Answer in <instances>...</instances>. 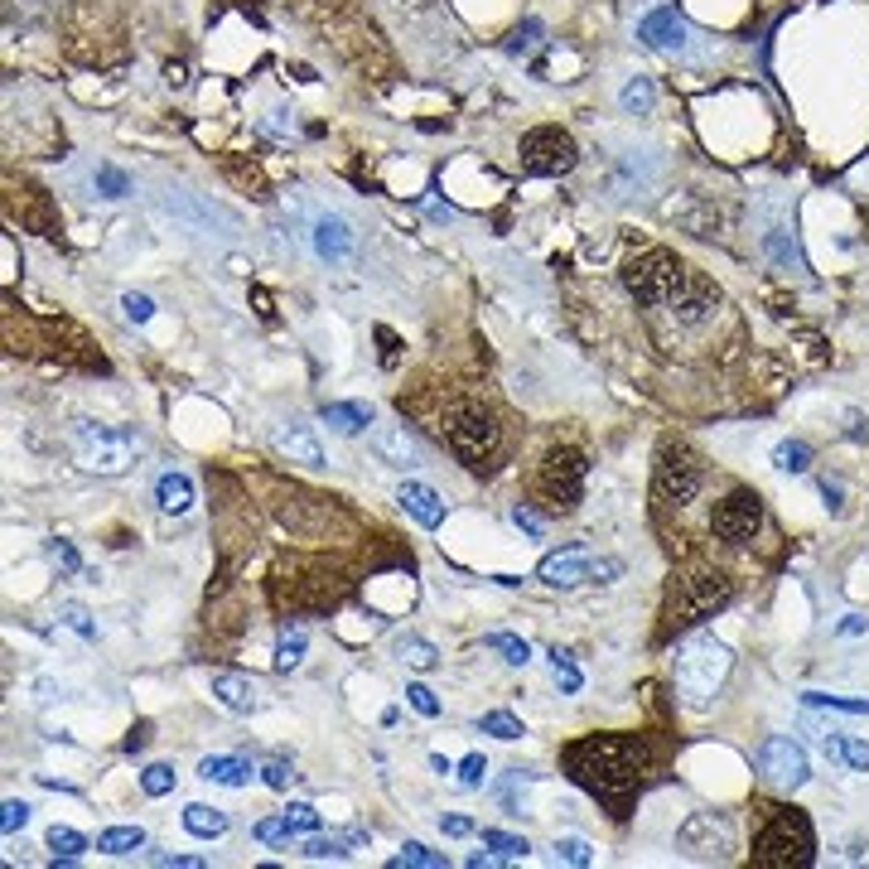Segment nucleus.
<instances>
[{
	"mask_svg": "<svg viewBox=\"0 0 869 869\" xmlns=\"http://www.w3.org/2000/svg\"><path fill=\"white\" fill-rule=\"evenodd\" d=\"M821 749H826V758H841V739H831V734H821Z\"/></svg>",
	"mask_w": 869,
	"mask_h": 869,
	"instance_id": "bf43d9fd",
	"label": "nucleus"
},
{
	"mask_svg": "<svg viewBox=\"0 0 869 869\" xmlns=\"http://www.w3.org/2000/svg\"><path fill=\"white\" fill-rule=\"evenodd\" d=\"M368 445H372V455H378L382 464H392V469L421 464V445L411 439V431H406V425H378V431L368 435Z\"/></svg>",
	"mask_w": 869,
	"mask_h": 869,
	"instance_id": "dca6fc26",
	"label": "nucleus"
},
{
	"mask_svg": "<svg viewBox=\"0 0 869 869\" xmlns=\"http://www.w3.org/2000/svg\"><path fill=\"white\" fill-rule=\"evenodd\" d=\"M49 851H59L63 860H78V855L88 851V835H78L73 826H53V831H49Z\"/></svg>",
	"mask_w": 869,
	"mask_h": 869,
	"instance_id": "f704fd0d",
	"label": "nucleus"
},
{
	"mask_svg": "<svg viewBox=\"0 0 869 869\" xmlns=\"http://www.w3.org/2000/svg\"><path fill=\"white\" fill-rule=\"evenodd\" d=\"M285 821L295 826V835H299V831H319V812L309 807V802H290V807H285Z\"/></svg>",
	"mask_w": 869,
	"mask_h": 869,
	"instance_id": "a19ab883",
	"label": "nucleus"
},
{
	"mask_svg": "<svg viewBox=\"0 0 869 869\" xmlns=\"http://www.w3.org/2000/svg\"><path fill=\"white\" fill-rule=\"evenodd\" d=\"M392 865H396V869H406V865H416V869H445L449 860H445V855H439V851H431V845H421V841H406V845H401V855H396Z\"/></svg>",
	"mask_w": 869,
	"mask_h": 869,
	"instance_id": "c85d7f7f",
	"label": "nucleus"
},
{
	"mask_svg": "<svg viewBox=\"0 0 869 869\" xmlns=\"http://www.w3.org/2000/svg\"><path fill=\"white\" fill-rule=\"evenodd\" d=\"M565 768L579 788H589L618 821L628 817L632 797L642 788V744L624 734H595L565 749Z\"/></svg>",
	"mask_w": 869,
	"mask_h": 869,
	"instance_id": "f257e3e1",
	"label": "nucleus"
},
{
	"mask_svg": "<svg viewBox=\"0 0 869 869\" xmlns=\"http://www.w3.org/2000/svg\"><path fill=\"white\" fill-rule=\"evenodd\" d=\"M715 305H720V290L705 281V276L686 271V285L676 290V299L667 309L676 315V324H705V319L715 315Z\"/></svg>",
	"mask_w": 869,
	"mask_h": 869,
	"instance_id": "4468645a",
	"label": "nucleus"
},
{
	"mask_svg": "<svg viewBox=\"0 0 869 869\" xmlns=\"http://www.w3.org/2000/svg\"><path fill=\"white\" fill-rule=\"evenodd\" d=\"M758 527H764V502H758V493H749V488H734L729 498L715 502V512H711V532L729 546L754 541Z\"/></svg>",
	"mask_w": 869,
	"mask_h": 869,
	"instance_id": "ddd939ff",
	"label": "nucleus"
},
{
	"mask_svg": "<svg viewBox=\"0 0 869 869\" xmlns=\"http://www.w3.org/2000/svg\"><path fill=\"white\" fill-rule=\"evenodd\" d=\"M97 179H102V189L112 193V199H116V193H126V179L116 175V169H102V175H97Z\"/></svg>",
	"mask_w": 869,
	"mask_h": 869,
	"instance_id": "4d7b16f0",
	"label": "nucleus"
},
{
	"mask_svg": "<svg viewBox=\"0 0 869 869\" xmlns=\"http://www.w3.org/2000/svg\"><path fill=\"white\" fill-rule=\"evenodd\" d=\"M184 831L199 835V841H213V835L228 831V817L218 807H203V802H189L184 807Z\"/></svg>",
	"mask_w": 869,
	"mask_h": 869,
	"instance_id": "393cba45",
	"label": "nucleus"
},
{
	"mask_svg": "<svg viewBox=\"0 0 869 869\" xmlns=\"http://www.w3.org/2000/svg\"><path fill=\"white\" fill-rule=\"evenodd\" d=\"M276 449L290 455V464H324V445L315 439L309 425H290V431H276Z\"/></svg>",
	"mask_w": 869,
	"mask_h": 869,
	"instance_id": "aec40b11",
	"label": "nucleus"
},
{
	"mask_svg": "<svg viewBox=\"0 0 869 869\" xmlns=\"http://www.w3.org/2000/svg\"><path fill=\"white\" fill-rule=\"evenodd\" d=\"M53 561H59V565H63V571H73V575H78V571H82V555H78V551H73V546H68V541H53Z\"/></svg>",
	"mask_w": 869,
	"mask_h": 869,
	"instance_id": "603ef678",
	"label": "nucleus"
},
{
	"mask_svg": "<svg viewBox=\"0 0 869 869\" xmlns=\"http://www.w3.org/2000/svg\"><path fill=\"white\" fill-rule=\"evenodd\" d=\"M638 35L648 39L652 49H676V44H681V39H686V20L676 15L672 5H667V10H652V15L638 25Z\"/></svg>",
	"mask_w": 869,
	"mask_h": 869,
	"instance_id": "6ab92c4d",
	"label": "nucleus"
},
{
	"mask_svg": "<svg viewBox=\"0 0 869 869\" xmlns=\"http://www.w3.org/2000/svg\"><path fill=\"white\" fill-rule=\"evenodd\" d=\"M802 701L812 705V711H841V715H869V695H826V691H807Z\"/></svg>",
	"mask_w": 869,
	"mask_h": 869,
	"instance_id": "cd10ccee",
	"label": "nucleus"
},
{
	"mask_svg": "<svg viewBox=\"0 0 869 869\" xmlns=\"http://www.w3.org/2000/svg\"><path fill=\"white\" fill-rule=\"evenodd\" d=\"M812 860H817V831H812L807 812L772 807L764 831L754 835V865H764V869H807Z\"/></svg>",
	"mask_w": 869,
	"mask_h": 869,
	"instance_id": "7ed1b4c3",
	"label": "nucleus"
},
{
	"mask_svg": "<svg viewBox=\"0 0 869 869\" xmlns=\"http://www.w3.org/2000/svg\"><path fill=\"white\" fill-rule=\"evenodd\" d=\"M315 246H319V256H343L348 252V228H343L338 218H324L315 232Z\"/></svg>",
	"mask_w": 869,
	"mask_h": 869,
	"instance_id": "7c9ffc66",
	"label": "nucleus"
},
{
	"mask_svg": "<svg viewBox=\"0 0 869 869\" xmlns=\"http://www.w3.org/2000/svg\"><path fill=\"white\" fill-rule=\"evenodd\" d=\"M821 498H826V508H831V512H841V483L821 478Z\"/></svg>",
	"mask_w": 869,
	"mask_h": 869,
	"instance_id": "6e6d98bb",
	"label": "nucleus"
},
{
	"mask_svg": "<svg viewBox=\"0 0 869 869\" xmlns=\"http://www.w3.org/2000/svg\"><path fill=\"white\" fill-rule=\"evenodd\" d=\"M729 667H734V652H729L715 632H695V638H686L681 648H676V662H672L676 686H681V695L695 705V711L715 701V691L725 686Z\"/></svg>",
	"mask_w": 869,
	"mask_h": 869,
	"instance_id": "f03ea898",
	"label": "nucleus"
},
{
	"mask_svg": "<svg viewBox=\"0 0 869 869\" xmlns=\"http://www.w3.org/2000/svg\"><path fill=\"white\" fill-rule=\"evenodd\" d=\"M439 831L459 841V835H474V821H469V817H445V821H439Z\"/></svg>",
	"mask_w": 869,
	"mask_h": 869,
	"instance_id": "5fc2aeb1",
	"label": "nucleus"
},
{
	"mask_svg": "<svg viewBox=\"0 0 869 869\" xmlns=\"http://www.w3.org/2000/svg\"><path fill=\"white\" fill-rule=\"evenodd\" d=\"M362 845H368V831H338V835H315V841L305 845V855L309 860H348Z\"/></svg>",
	"mask_w": 869,
	"mask_h": 869,
	"instance_id": "4be33fe9",
	"label": "nucleus"
},
{
	"mask_svg": "<svg viewBox=\"0 0 869 869\" xmlns=\"http://www.w3.org/2000/svg\"><path fill=\"white\" fill-rule=\"evenodd\" d=\"M406 701H411L421 715H431V720L439 715V695L431 691V686H421V681H416V686H406Z\"/></svg>",
	"mask_w": 869,
	"mask_h": 869,
	"instance_id": "79ce46f5",
	"label": "nucleus"
},
{
	"mask_svg": "<svg viewBox=\"0 0 869 869\" xmlns=\"http://www.w3.org/2000/svg\"><path fill=\"white\" fill-rule=\"evenodd\" d=\"M199 778L203 782H218V788H246L256 772L238 754H213V758H203V764H199Z\"/></svg>",
	"mask_w": 869,
	"mask_h": 869,
	"instance_id": "a211bd4d",
	"label": "nucleus"
},
{
	"mask_svg": "<svg viewBox=\"0 0 869 869\" xmlns=\"http://www.w3.org/2000/svg\"><path fill=\"white\" fill-rule=\"evenodd\" d=\"M324 421L334 425L338 435H358V431H368V425H372V406H362V401H334V406H324Z\"/></svg>",
	"mask_w": 869,
	"mask_h": 869,
	"instance_id": "5701e85b",
	"label": "nucleus"
},
{
	"mask_svg": "<svg viewBox=\"0 0 869 869\" xmlns=\"http://www.w3.org/2000/svg\"><path fill=\"white\" fill-rule=\"evenodd\" d=\"M401 662H406V667H416V672H431L435 662H439V652L425 638H406L401 642Z\"/></svg>",
	"mask_w": 869,
	"mask_h": 869,
	"instance_id": "e433bc0d",
	"label": "nucleus"
},
{
	"mask_svg": "<svg viewBox=\"0 0 869 869\" xmlns=\"http://www.w3.org/2000/svg\"><path fill=\"white\" fill-rule=\"evenodd\" d=\"M772 464H778L782 474H807L812 469V445H802V439H782V445L772 449Z\"/></svg>",
	"mask_w": 869,
	"mask_h": 869,
	"instance_id": "bb28decb",
	"label": "nucleus"
},
{
	"mask_svg": "<svg viewBox=\"0 0 869 869\" xmlns=\"http://www.w3.org/2000/svg\"><path fill=\"white\" fill-rule=\"evenodd\" d=\"M734 599V585L720 575V571H701V575H681L672 585V599H667V638L681 628H695L701 618H711L715 609H725Z\"/></svg>",
	"mask_w": 869,
	"mask_h": 869,
	"instance_id": "20e7f679",
	"label": "nucleus"
},
{
	"mask_svg": "<svg viewBox=\"0 0 869 869\" xmlns=\"http://www.w3.org/2000/svg\"><path fill=\"white\" fill-rule=\"evenodd\" d=\"M869 624H865V618L860 614H851V618H845V624H841V632H845V638H855V632H865Z\"/></svg>",
	"mask_w": 869,
	"mask_h": 869,
	"instance_id": "13d9d810",
	"label": "nucleus"
},
{
	"mask_svg": "<svg viewBox=\"0 0 869 869\" xmlns=\"http://www.w3.org/2000/svg\"><path fill=\"white\" fill-rule=\"evenodd\" d=\"M585 474H589V464H585L579 449H551L546 464H541V498L561 512L579 508V498H585Z\"/></svg>",
	"mask_w": 869,
	"mask_h": 869,
	"instance_id": "9d476101",
	"label": "nucleus"
},
{
	"mask_svg": "<svg viewBox=\"0 0 869 869\" xmlns=\"http://www.w3.org/2000/svg\"><path fill=\"white\" fill-rule=\"evenodd\" d=\"M512 522H517V527L527 532V536H541V517H536V512H527V508H512Z\"/></svg>",
	"mask_w": 869,
	"mask_h": 869,
	"instance_id": "864d4df0",
	"label": "nucleus"
},
{
	"mask_svg": "<svg viewBox=\"0 0 869 869\" xmlns=\"http://www.w3.org/2000/svg\"><path fill=\"white\" fill-rule=\"evenodd\" d=\"M841 764H851L855 772H869V744L865 739H841Z\"/></svg>",
	"mask_w": 869,
	"mask_h": 869,
	"instance_id": "37998d69",
	"label": "nucleus"
},
{
	"mask_svg": "<svg viewBox=\"0 0 869 869\" xmlns=\"http://www.w3.org/2000/svg\"><path fill=\"white\" fill-rule=\"evenodd\" d=\"M483 778H488V764H483V754H469L464 764H459V782H464V788H483Z\"/></svg>",
	"mask_w": 869,
	"mask_h": 869,
	"instance_id": "a18cd8bd",
	"label": "nucleus"
},
{
	"mask_svg": "<svg viewBox=\"0 0 869 869\" xmlns=\"http://www.w3.org/2000/svg\"><path fill=\"white\" fill-rule=\"evenodd\" d=\"M483 845H488V851H498L502 860H522V855L532 851V845L522 841V835H512V831H493V826L483 831Z\"/></svg>",
	"mask_w": 869,
	"mask_h": 869,
	"instance_id": "72a5a7b5",
	"label": "nucleus"
},
{
	"mask_svg": "<svg viewBox=\"0 0 869 869\" xmlns=\"http://www.w3.org/2000/svg\"><path fill=\"white\" fill-rule=\"evenodd\" d=\"M652 102V88H648V82H628V88H624V106H628V112H642V106H648Z\"/></svg>",
	"mask_w": 869,
	"mask_h": 869,
	"instance_id": "8fccbe9b",
	"label": "nucleus"
},
{
	"mask_svg": "<svg viewBox=\"0 0 869 869\" xmlns=\"http://www.w3.org/2000/svg\"><path fill=\"white\" fill-rule=\"evenodd\" d=\"M551 667H555V686H561L565 695H575L579 686H585V676H579V667L571 662V652H561V648H551Z\"/></svg>",
	"mask_w": 869,
	"mask_h": 869,
	"instance_id": "c9c22d12",
	"label": "nucleus"
},
{
	"mask_svg": "<svg viewBox=\"0 0 869 869\" xmlns=\"http://www.w3.org/2000/svg\"><path fill=\"white\" fill-rule=\"evenodd\" d=\"M122 309H126V319H136V324H145V319L155 315V305H150V295H126V299H122Z\"/></svg>",
	"mask_w": 869,
	"mask_h": 869,
	"instance_id": "09e8293b",
	"label": "nucleus"
},
{
	"mask_svg": "<svg viewBox=\"0 0 869 869\" xmlns=\"http://www.w3.org/2000/svg\"><path fill=\"white\" fill-rule=\"evenodd\" d=\"M488 865H498L493 855H469V869H488Z\"/></svg>",
	"mask_w": 869,
	"mask_h": 869,
	"instance_id": "052dcab7",
	"label": "nucleus"
},
{
	"mask_svg": "<svg viewBox=\"0 0 869 869\" xmlns=\"http://www.w3.org/2000/svg\"><path fill=\"white\" fill-rule=\"evenodd\" d=\"M579 159V145L571 131H561V126H536V131L522 136V169L527 175H571Z\"/></svg>",
	"mask_w": 869,
	"mask_h": 869,
	"instance_id": "6e6552de",
	"label": "nucleus"
},
{
	"mask_svg": "<svg viewBox=\"0 0 869 869\" xmlns=\"http://www.w3.org/2000/svg\"><path fill=\"white\" fill-rule=\"evenodd\" d=\"M305 628H285L281 632V648H276V672H290V667H299L305 662Z\"/></svg>",
	"mask_w": 869,
	"mask_h": 869,
	"instance_id": "c756f323",
	"label": "nucleus"
},
{
	"mask_svg": "<svg viewBox=\"0 0 869 869\" xmlns=\"http://www.w3.org/2000/svg\"><path fill=\"white\" fill-rule=\"evenodd\" d=\"M63 624L78 632V638H97V628H92V618H88V609L82 604H63Z\"/></svg>",
	"mask_w": 869,
	"mask_h": 869,
	"instance_id": "c03bdc74",
	"label": "nucleus"
},
{
	"mask_svg": "<svg viewBox=\"0 0 869 869\" xmlns=\"http://www.w3.org/2000/svg\"><path fill=\"white\" fill-rule=\"evenodd\" d=\"M155 498H159V508H165L169 517H179V512L193 508V483L184 474H165L155 483Z\"/></svg>",
	"mask_w": 869,
	"mask_h": 869,
	"instance_id": "b1692460",
	"label": "nucleus"
},
{
	"mask_svg": "<svg viewBox=\"0 0 869 869\" xmlns=\"http://www.w3.org/2000/svg\"><path fill=\"white\" fill-rule=\"evenodd\" d=\"M141 788H145V797H165V792L175 788V768H169V764H150L141 772Z\"/></svg>",
	"mask_w": 869,
	"mask_h": 869,
	"instance_id": "ea45409f",
	"label": "nucleus"
},
{
	"mask_svg": "<svg viewBox=\"0 0 869 869\" xmlns=\"http://www.w3.org/2000/svg\"><path fill=\"white\" fill-rule=\"evenodd\" d=\"M478 729H483V734H493V739H508V744H512V739H522V720L512 711H488L478 720Z\"/></svg>",
	"mask_w": 869,
	"mask_h": 869,
	"instance_id": "2f4dec72",
	"label": "nucleus"
},
{
	"mask_svg": "<svg viewBox=\"0 0 869 869\" xmlns=\"http://www.w3.org/2000/svg\"><path fill=\"white\" fill-rule=\"evenodd\" d=\"M252 835H256V841H261V845H285L290 835H295V826H290V821H285V812H281V817H266V821H256V826H252Z\"/></svg>",
	"mask_w": 869,
	"mask_h": 869,
	"instance_id": "58836bf2",
	"label": "nucleus"
},
{
	"mask_svg": "<svg viewBox=\"0 0 869 869\" xmlns=\"http://www.w3.org/2000/svg\"><path fill=\"white\" fill-rule=\"evenodd\" d=\"M396 502H401V508L411 512L421 527H439V522H445V502H439V493L425 488V483H411V478H406L401 488H396Z\"/></svg>",
	"mask_w": 869,
	"mask_h": 869,
	"instance_id": "f3484780",
	"label": "nucleus"
},
{
	"mask_svg": "<svg viewBox=\"0 0 869 869\" xmlns=\"http://www.w3.org/2000/svg\"><path fill=\"white\" fill-rule=\"evenodd\" d=\"M213 695H218L228 711H238V715H252L256 711V681H246V676H238V672H218V676H213Z\"/></svg>",
	"mask_w": 869,
	"mask_h": 869,
	"instance_id": "412c9836",
	"label": "nucleus"
},
{
	"mask_svg": "<svg viewBox=\"0 0 869 869\" xmlns=\"http://www.w3.org/2000/svg\"><path fill=\"white\" fill-rule=\"evenodd\" d=\"M261 778H266V788L285 792V788H290V778H295V772H290V764H266V768H261Z\"/></svg>",
	"mask_w": 869,
	"mask_h": 869,
	"instance_id": "3c124183",
	"label": "nucleus"
},
{
	"mask_svg": "<svg viewBox=\"0 0 869 869\" xmlns=\"http://www.w3.org/2000/svg\"><path fill=\"white\" fill-rule=\"evenodd\" d=\"M488 648L502 652V662H512V667H527L532 662V648L522 638H512V632H488Z\"/></svg>",
	"mask_w": 869,
	"mask_h": 869,
	"instance_id": "473e14b6",
	"label": "nucleus"
},
{
	"mask_svg": "<svg viewBox=\"0 0 869 869\" xmlns=\"http://www.w3.org/2000/svg\"><path fill=\"white\" fill-rule=\"evenodd\" d=\"M758 772H764L768 788H778V792H797L802 782L812 778L807 749H802L797 739H788V734H772V739H764V749H758Z\"/></svg>",
	"mask_w": 869,
	"mask_h": 869,
	"instance_id": "f8f14e48",
	"label": "nucleus"
},
{
	"mask_svg": "<svg viewBox=\"0 0 869 869\" xmlns=\"http://www.w3.org/2000/svg\"><path fill=\"white\" fill-rule=\"evenodd\" d=\"M449 449H455L469 469H483L493 455H498V425H493V416L474 411V406L455 411L449 416Z\"/></svg>",
	"mask_w": 869,
	"mask_h": 869,
	"instance_id": "9b49d317",
	"label": "nucleus"
},
{
	"mask_svg": "<svg viewBox=\"0 0 869 869\" xmlns=\"http://www.w3.org/2000/svg\"><path fill=\"white\" fill-rule=\"evenodd\" d=\"M624 285L638 305H672L676 290L686 285V261L676 252H642L624 266Z\"/></svg>",
	"mask_w": 869,
	"mask_h": 869,
	"instance_id": "39448f33",
	"label": "nucleus"
},
{
	"mask_svg": "<svg viewBox=\"0 0 869 869\" xmlns=\"http://www.w3.org/2000/svg\"><path fill=\"white\" fill-rule=\"evenodd\" d=\"M589 571H595V555H589L585 546H565V551H551V555L541 561V579H546L551 589H575V585H585Z\"/></svg>",
	"mask_w": 869,
	"mask_h": 869,
	"instance_id": "2eb2a0df",
	"label": "nucleus"
},
{
	"mask_svg": "<svg viewBox=\"0 0 869 869\" xmlns=\"http://www.w3.org/2000/svg\"><path fill=\"white\" fill-rule=\"evenodd\" d=\"M676 851H681L686 860L725 865L729 851H734V831H729V821L715 817V812H695V817H686V826L676 831Z\"/></svg>",
	"mask_w": 869,
	"mask_h": 869,
	"instance_id": "1a4fd4ad",
	"label": "nucleus"
},
{
	"mask_svg": "<svg viewBox=\"0 0 869 869\" xmlns=\"http://www.w3.org/2000/svg\"><path fill=\"white\" fill-rule=\"evenodd\" d=\"M150 865H165V869H203L208 860H199V855H169V851H155V855H150Z\"/></svg>",
	"mask_w": 869,
	"mask_h": 869,
	"instance_id": "de8ad7c7",
	"label": "nucleus"
},
{
	"mask_svg": "<svg viewBox=\"0 0 869 869\" xmlns=\"http://www.w3.org/2000/svg\"><path fill=\"white\" fill-rule=\"evenodd\" d=\"M25 821H29V807H25V802H15V797H10V802H5V817H0V831H5V835H15Z\"/></svg>",
	"mask_w": 869,
	"mask_h": 869,
	"instance_id": "49530a36",
	"label": "nucleus"
},
{
	"mask_svg": "<svg viewBox=\"0 0 869 869\" xmlns=\"http://www.w3.org/2000/svg\"><path fill=\"white\" fill-rule=\"evenodd\" d=\"M652 493L667 508H686V502L701 493V459L681 445V439H667L657 455V474H652Z\"/></svg>",
	"mask_w": 869,
	"mask_h": 869,
	"instance_id": "0eeeda50",
	"label": "nucleus"
},
{
	"mask_svg": "<svg viewBox=\"0 0 869 869\" xmlns=\"http://www.w3.org/2000/svg\"><path fill=\"white\" fill-rule=\"evenodd\" d=\"M141 845H145L141 826H112V831L97 835V851H106V855H131V851H141Z\"/></svg>",
	"mask_w": 869,
	"mask_h": 869,
	"instance_id": "a878e982",
	"label": "nucleus"
},
{
	"mask_svg": "<svg viewBox=\"0 0 869 869\" xmlns=\"http://www.w3.org/2000/svg\"><path fill=\"white\" fill-rule=\"evenodd\" d=\"M555 860L585 869L589 860H595V851H589V841H579V835H561V841H555Z\"/></svg>",
	"mask_w": 869,
	"mask_h": 869,
	"instance_id": "4c0bfd02",
	"label": "nucleus"
},
{
	"mask_svg": "<svg viewBox=\"0 0 869 869\" xmlns=\"http://www.w3.org/2000/svg\"><path fill=\"white\" fill-rule=\"evenodd\" d=\"M78 459L92 474H126L136 464V439L122 425H97L82 421L78 425Z\"/></svg>",
	"mask_w": 869,
	"mask_h": 869,
	"instance_id": "423d86ee",
	"label": "nucleus"
}]
</instances>
